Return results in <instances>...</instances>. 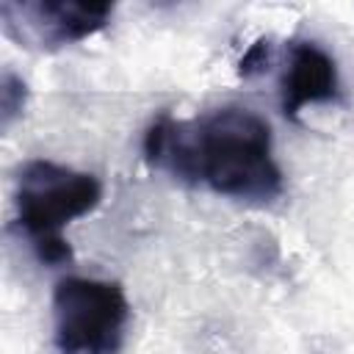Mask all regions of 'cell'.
<instances>
[{
    "label": "cell",
    "mask_w": 354,
    "mask_h": 354,
    "mask_svg": "<svg viewBox=\"0 0 354 354\" xmlns=\"http://www.w3.org/2000/svg\"><path fill=\"white\" fill-rule=\"evenodd\" d=\"M340 94L335 58L315 41H290L282 72V111L299 119V111L313 102H332Z\"/></svg>",
    "instance_id": "cell-5"
},
{
    "label": "cell",
    "mask_w": 354,
    "mask_h": 354,
    "mask_svg": "<svg viewBox=\"0 0 354 354\" xmlns=\"http://www.w3.org/2000/svg\"><path fill=\"white\" fill-rule=\"evenodd\" d=\"M102 199V183L55 160H28L17 174L14 207L36 257L47 266L72 263L75 252L64 238V227L88 216Z\"/></svg>",
    "instance_id": "cell-2"
},
{
    "label": "cell",
    "mask_w": 354,
    "mask_h": 354,
    "mask_svg": "<svg viewBox=\"0 0 354 354\" xmlns=\"http://www.w3.org/2000/svg\"><path fill=\"white\" fill-rule=\"evenodd\" d=\"M113 17L111 3L86 0H3V33L30 50H61L102 30Z\"/></svg>",
    "instance_id": "cell-4"
},
{
    "label": "cell",
    "mask_w": 354,
    "mask_h": 354,
    "mask_svg": "<svg viewBox=\"0 0 354 354\" xmlns=\"http://www.w3.org/2000/svg\"><path fill=\"white\" fill-rule=\"evenodd\" d=\"M127 324L130 304L119 282L66 277L53 288V343L58 354H119Z\"/></svg>",
    "instance_id": "cell-3"
},
{
    "label": "cell",
    "mask_w": 354,
    "mask_h": 354,
    "mask_svg": "<svg viewBox=\"0 0 354 354\" xmlns=\"http://www.w3.org/2000/svg\"><path fill=\"white\" fill-rule=\"evenodd\" d=\"M271 58H274V44H271V39H257V41L243 53V58L238 61V75H241V77H257V75H263V72L271 66Z\"/></svg>",
    "instance_id": "cell-7"
},
{
    "label": "cell",
    "mask_w": 354,
    "mask_h": 354,
    "mask_svg": "<svg viewBox=\"0 0 354 354\" xmlns=\"http://www.w3.org/2000/svg\"><path fill=\"white\" fill-rule=\"evenodd\" d=\"M25 102H28L25 80L14 69L6 66L3 77H0V127H3V133L19 119V113L25 111Z\"/></svg>",
    "instance_id": "cell-6"
},
{
    "label": "cell",
    "mask_w": 354,
    "mask_h": 354,
    "mask_svg": "<svg viewBox=\"0 0 354 354\" xmlns=\"http://www.w3.org/2000/svg\"><path fill=\"white\" fill-rule=\"evenodd\" d=\"M144 158L185 185H205L241 202L266 205L285 188L268 122L241 105L196 119L158 116L144 133Z\"/></svg>",
    "instance_id": "cell-1"
}]
</instances>
